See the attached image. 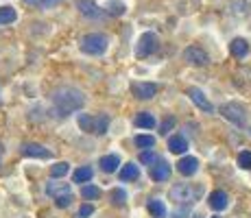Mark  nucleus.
Segmentation results:
<instances>
[{
    "mask_svg": "<svg viewBox=\"0 0 251 218\" xmlns=\"http://www.w3.org/2000/svg\"><path fill=\"white\" fill-rule=\"evenodd\" d=\"M83 105H85V96L76 87H59L52 94V107H55V114L61 116V118L83 109Z\"/></svg>",
    "mask_w": 251,
    "mask_h": 218,
    "instance_id": "1",
    "label": "nucleus"
},
{
    "mask_svg": "<svg viewBox=\"0 0 251 218\" xmlns=\"http://www.w3.org/2000/svg\"><path fill=\"white\" fill-rule=\"evenodd\" d=\"M109 116L107 114H99V116H90V114H79L76 118V124H79L81 131L92 135H105L109 129Z\"/></svg>",
    "mask_w": 251,
    "mask_h": 218,
    "instance_id": "2",
    "label": "nucleus"
},
{
    "mask_svg": "<svg viewBox=\"0 0 251 218\" xmlns=\"http://www.w3.org/2000/svg\"><path fill=\"white\" fill-rule=\"evenodd\" d=\"M79 48H81V52L92 55V57L105 55V50L109 48V37L103 35V33H88V35L81 37Z\"/></svg>",
    "mask_w": 251,
    "mask_h": 218,
    "instance_id": "3",
    "label": "nucleus"
},
{
    "mask_svg": "<svg viewBox=\"0 0 251 218\" xmlns=\"http://www.w3.org/2000/svg\"><path fill=\"white\" fill-rule=\"evenodd\" d=\"M157 48H160V37L153 31H147L140 35V40L136 44V57L138 59H147L153 52H157Z\"/></svg>",
    "mask_w": 251,
    "mask_h": 218,
    "instance_id": "4",
    "label": "nucleus"
},
{
    "mask_svg": "<svg viewBox=\"0 0 251 218\" xmlns=\"http://www.w3.org/2000/svg\"><path fill=\"white\" fill-rule=\"evenodd\" d=\"M171 198L175 203H179V205H183V203H192L197 201V196H199V188H195L192 183H175V186L171 188Z\"/></svg>",
    "mask_w": 251,
    "mask_h": 218,
    "instance_id": "5",
    "label": "nucleus"
},
{
    "mask_svg": "<svg viewBox=\"0 0 251 218\" xmlns=\"http://www.w3.org/2000/svg\"><path fill=\"white\" fill-rule=\"evenodd\" d=\"M221 116H223L225 120H229L231 124H236V127H245V124H247V114H245V109L240 107L238 103L221 105Z\"/></svg>",
    "mask_w": 251,
    "mask_h": 218,
    "instance_id": "6",
    "label": "nucleus"
},
{
    "mask_svg": "<svg viewBox=\"0 0 251 218\" xmlns=\"http://www.w3.org/2000/svg\"><path fill=\"white\" fill-rule=\"evenodd\" d=\"M186 94H188V98L192 100V103L197 105V109H201V111H205V114H212L214 111V105L207 100V96H205V92L201 90V87H188L186 90Z\"/></svg>",
    "mask_w": 251,
    "mask_h": 218,
    "instance_id": "7",
    "label": "nucleus"
},
{
    "mask_svg": "<svg viewBox=\"0 0 251 218\" xmlns=\"http://www.w3.org/2000/svg\"><path fill=\"white\" fill-rule=\"evenodd\" d=\"M76 9L83 18L88 20H103L105 18V11L94 2V0H76Z\"/></svg>",
    "mask_w": 251,
    "mask_h": 218,
    "instance_id": "8",
    "label": "nucleus"
},
{
    "mask_svg": "<svg viewBox=\"0 0 251 218\" xmlns=\"http://www.w3.org/2000/svg\"><path fill=\"white\" fill-rule=\"evenodd\" d=\"M183 59H186L190 66H199V68L210 64V55L199 46H188L186 50H183Z\"/></svg>",
    "mask_w": 251,
    "mask_h": 218,
    "instance_id": "9",
    "label": "nucleus"
},
{
    "mask_svg": "<svg viewBox=\"0 0 251 218\" xmlns=\"http://www.w3.org/2000/svg\"><path fill=\"white\" fill-rule=\"evenodd\" d=\"M157 87L155 83H144V81H136V83H131V92H133V96L140 100H149V98H153V96L157 94Z\"/></svg>",
    "mask_w": 251,
    "mask_h": 218,
    "instance_id": "10",
    "label": "nucleus"
},
{
    "mask_svg": "<svg viewBox=\"0 0 251 218\" xmlns=\"http://www.w3.org/2000/svg\"><path fill=\"white\" fill-rule=\"evenodd\" d=\"M20 153L24 155V157H35V159H50L52 157V153L48 151L46 146H42V144H35V142L22 144Z\"/></svg>",
    "mask_w": 251,
    "mask_h": 218,
    "instance_id": "11",
    "label": "nucleus"
},
{
    "mask_svg": "<svg viewBox=\"0 0 251 218\" xmlns=\"http://www.w3.org/2000/svg\"><path fill=\"white\" fill-rule=\"evenodd\" d=\"M207 205L212 207L214 212H223L229 207V194L225 190H214L210 192V196H207Z\"/></svg>",
    "mask_w": 251,
    "mask_h": 218,
    "instance_id": "12",
    "label": "nucleus"
},
{
    "mask_svg": "<svg viewBox=\"0 0 251 218\" xmlns=\"http://www.w3.org/2000/svg\"><path fill=\"white\" fill-rule=\"evenodd\" d=\"M149 174H151L153 181H168V177H171V164L164 162V159H157L151 166Z\"/></svg>",
    "mask_w": 251,
    "mask_h": 218,
    "instance_id": "13",
    "label": "nucleus"
},
{
    "mask_svg": "<svg viewBox=\"0 0 251 218\" xmlns=\"http://www.w3.org/2000/svg\"><path fill=\"white\" fill-rule=\"evenodd\" d=\"M177 170L183 177H192L197 170H199V159L192 157V155H186V157H181L179 162H177Z\"/></svg>",
    "mask_w": 251,
    "mask_h": 218,
    "instance_id": "14",
    "label": "nucleus"
},
{
    "mask_svg": "<svg viewBox=\"0 0 251 218\" xmlns=\"http://www.w3.org/2000/svg\"><path fill=\"white\" fill-rule=\"evenodd\" d=\"M229 55L236 57V59H243V57L249 55V44L245 37H234L229 42Z\"/></svg>",
    "mask_w": 251,
    "mask_h": 218,
    "instance_id": "15",
    "label": "nucleus"
},
{
    "mask_svg": "<svg viewBox=\"0 0 251 218\" xmlns=\"http://www.w3.org/2000/svg\"><path fill=\"white\" fill-rule=\"evenodd\" d=\"M168 151L175 153V155H183L188 151V140L183 138V135H179V133L171 135V138H168Z\"/></svg>",
    "mask_w": 251,
    "mask_h": 218,
    "instance_id": "16",
    "label": "nucleus"
},
{
    "mask_svg": "<svg viewBox=\"0 0 251 218\" xmlns=\"http://www.w3.org/2000/svg\"><path fill=\"white\" fill-rule=\"evenodd\" d=\"M46 194H48V196H52V198H59V196H66V194H72V192H70V183H57V181L48 183V186H46Z\"/></svg>",
    "mask_w": 251,
    "mask_h": 218,
    "instance_id": "17",
    "label": "nucleus"
},
{
    "mask_svg": "<svg viewBox=\"0 0 251 218\" xmlns=\"http://www.w3.org/2000/svg\"><path fill=\"white\" fill-rule=\"evenodd\" d=\"M133 124H136L138 129H153L157 124V120H155V116L149 114V111H140L136 118H133Z\"/></svg>",
    "mask_w": 251,
    "mask_h": 218,
    "instance_id": "18",
    "label": "nucleus"
},
{
    "mask_svg": "<svg viewBox=\"0 0 251 218\" xmlns=\"http://www.w3.org/2000/svg\"><path fill=\"white\" fill-rule=\"evenodd\" d=\"M99 166H100V170H103V172L112 174V172L118 170V166H120V157H118V155H105V157H100Z\"/></svg>",
    "mask_w": 251,
    "mask_h": 218,
    "instance_id": "19",
    "label": "nucleus"
},
{
    "mask_svg": "<svg viewBox=\"0 0 251 218\" xmlns=\"http://www.w3.org/2000/svg\"><path fill=\"white\" fill-rule=\"evenodd\" d=\"M147 210L153 218H166V214H168L166 205H164V201H160V198H151L149 205H147Z\"/></svg>",
    "mask_w": 251,
    "mask_h": 218,
    "instance_id": "20",
    "label": "nucleus"
},
{
    "mask_svg": "<svg viewBox=\"0 0 251 218\" xmlns=\"http://www.w3.org/2000/svg\"><path fill=\"white\" fill-rule=\"evenodd\" d=\"M138 177H140V168L133 162L127 164V166H123V168H120V172H118L120 181H136Z\"/></svg>",
    "mask_w": 251,
    "mask_h": 218,
    "instance_id": "21",
    "label": "nucleus"
},
{
    "mask_svg": "<svg viewBox=\"0 0 251 218\" xmlns=\"http://www.w3.org/2000/svg\"><path fill=\"white\" fill-rule=\"evenodd\" d=\"M92 177H94V170H92L90 166H81L72 172V181L75 183H88Z\"/></svg>",
    "mask_w": 251,
    "mask_h": 218,
    "instance_id": "22",
    "label": "nucleus"
},
{
    "mask_svg": "<svg viewBox=\"0 0 251 218\" xmlns=\"http://www.w3.org/2000/svg\"><path fill=\"white\" fill-rule=\"evenodd\" d=\"M24 4H28V7H35V9H52L57 7V4H61L64 0H22Z\"/></svg>",
    "mask_w": 251,
    "mask_h": 218,
    "instance_id": "23",
    "label": "nucleus"
},
{
    "mask_svg": "<svg viewBox=\"0 0 251 218\" xmlns=\"http://www.w3.org/2000/svg\"><path fill=\"white\" fill-rule=\"evenodd\" d=\"M70 172V164L68 162H57L55 166H50V177L52 179H64Z\"/></svg>",
    "mask_w": 251,
    "mask_h": 218,
    "instance_id": "24",
    "label": "nucleus"
},
{
    "mask_svg": "<svg viewBox=\"0 0 251 218\" xmlns=\"http://www.w3.org/2000/svg\"><path fill=\"white\" fill-rule=\"evenodd\" d=\"M18 20V13H16V9L13 7H0V24H11V22H16Z\"/></svg>",
    "mask_w": 251,
    "mask_h": 218,
    "instance_id": "25",
    "label": "nucleus"
},
{
    "mask_svg": "<svg viewBox=\"0 0 251 218\" xmlns=\"http://www.w3.org/2000/svg\"><path fill=\"white\" fill-rule=\"evenodd\" d=\"M133 142H136L138 148H147V151L155 146V138H153V135H136V140H133Z\"/></svg>",
    "mask_w": 251,
    "mask_h": 218,
    "instance_id": "26",
    "label": "nucleus"
},
{
    "mask_svg": "<svg viewBox=\"0 0 251 218\" xmlns=\"http://www.w3.org/2000/svg\"><path fill=\"white\" fill-rule=\"evenodd\" d=\"M81 196L88 198V201H92V198H99L100 196V188L92 186V183H85V186L81 188Z\"/></svg>",
    "mask_w": 251,
    "mask_h": 218,
    "instance_id": "27",
    "label": "nucleus"
},
{
    "mask_svg": "<svg viewBox=\"0 0 251 218\" xmlns=\"http://www.w3.org/2000/svg\"><path fill=\"white\" fill-rule=\"evenodd\" d=\"M157 159H160V157H157V153L151 151V148H149V151H142V153H140V162H142L144 166H149V168H151L153 164L157 162Z\"/></svg>",
    "mask_w": 251,
    "mask_h": 218,
    "instance_id": "28",
    "label": "nucleus"
},
{
    "mask_svg": "<svg viewBox=\"0 0 251 218\" xmlns=\"http://www.w3.org/2000/svg\"><path fill=\"white\" fill-rule=\"evenodd\" d=\"M236 164H238L243 170H249L251 168V151H240L238 157H236Z\"/></svg>",
    "mask_w": 251,
    "mask_h": 218,
    "instance_id": "29",
    "label": "nucleus"
},
{
    "mask_svg": "<svg viewBox=\"0 0 251 218\" xmlns=\"http://www.w3.org/2000/svg\"><path fill=\"white\" fill-rule=\"evenodd\" d=\"M112 201H114V205H125V203H127V192H125L123 188H114Z\"/></svg>",
    "mask_w": 251,
    "mask_h": 218,
    "instance_id": "30",
    "label": "nucleus"
},
{
    "mask_svg": "<svg viewBox=\"0 0 251 218\" xmlns=\"http://www.w3.org/2000/svg\"><path fill=\"white\" fill-rule=\"evenodd\" d=\"M173 127H175V118H166L162 122V127H160V133L162 135H168V131H171Z\"/></svg>",
    "mask_w": 251,
    "mask_h": 218,
    "instance_id": "31",
    "label": "nucleus"
},
{
    "mask_svg": "<svg viewBox=\"0 0 251 218\" xmlns=\"http://www.w3.org/2000/svg\"><path fill=\"white\" fill-rule=\"evenodd\" d=\"M70 203H72V194H66V196H59V198H55V205L57 207H70Z\"/></svg>",
    "mask_w": 251,
    "mask_h": 218,
    "instance_id": "32",
    "label": "nucleus"
},
{
    "mask_svg": "<svg viewBox=\"0 0 251 218\" xmlns=\"http://www.w3.org/2000/svg\"><path fill=\"white\" fill-rule=\"evenodd\" d=\"M92 214H94V207L92 205H81L79 207V218H88Z\"/></svg>",
    "mask_w": 251,
    "mask_h": 218,
    "instance_id": "33",
    "label": "nucleus"
},
{
    "mask_svg": "<svg viewBox=\"0 0 251 218\" xmlns=\"http://www.w3.org/2000/svg\"><path fill=\"white\" fill-rule=\"evenodd\" d=\"M195 218H203V216H201V214H197V216H195Z\"/></svg>",
    "mask_w": 251,
    "mask_h": 218,
    "instance_id": "34",
    "label": "nucleus"
},
{
    "mask_svg": "<svg viewBox=\"0 0 251 218\" xmlns=\"http://www.w3.org/2000/svg\"><path fill=\"white\" fill-rule=\"evenodd\" d=\"M212 218H219V216H212Z\"/></svg>",
    "mask_w": 251,
    "mask_h": 218,
    "instance_id": "35",
    "label": "nucleus"
}]
</instances>
